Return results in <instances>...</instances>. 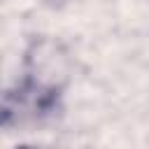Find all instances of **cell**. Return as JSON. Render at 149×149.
I'll list each match as a JSON object with an SVG mask.
<instances>
[{
	"mask_svg": "<svg viewBox=\"0 0 149 149\" xmlns=\"http://www.w3.org/2000/svg\"><path fill=\"white\" fill-rule=\"evenodd\" d=\"M72 72L74 58L63 40L51 35H37L26 44L21 58V79L65 95L72 81Z\"/></svg>",
	"mask_w": 149,
	"mask_h": 149,
	"instance_id": "obj_1",
	"label": "cell"
},
{
	"mask_svg": "<svg viewBox=\"0 0 149 149\" xmlns=\"http://www.w3.org/2000/svg\"><path fill=\"white\" fill-rule=\"evenodd\" d=\"M63 93L47 91L26 79H16L0 93V130L37 126L63 112Z\"/></svg>",
	"mask_w": 149,
	"mask_h": 149,
	"instance_id": "obj_2",
	"label": "cell"
},
{
	"mask_svg": "<svg viewBox=\"0 0 149 149\" xmlns=\"http://www.w3.org/2000/svg\"><path fill=\"white\" fill-rule=\"evenodd\" d=\"M47 7H54V9H61V7H65V5H70L72 0H42Z\"/></svg>",
	"mask_w": 149,
	"mask_h": 149,
	"instance_id": "obj_3",
	"label": "cell"
},
{
	"mask_svg": "<svg viewBox=\"0 0 149 149\" xmlns=\"http://www.w3.org/2000/svg\"><path fill=\"white\" fill-rule=\"evenodd\" d=\"M14 149H54V147H47V144H19Z\"/></svg>",
	"mask_w": 149,
	"mask_h": 149,
	"instance_id": "obj_4",
	"label": "cell"
}]
</instances>
